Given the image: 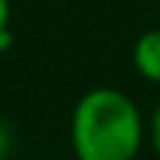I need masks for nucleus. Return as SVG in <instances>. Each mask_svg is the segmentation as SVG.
I'll return each mask as SVG.
<instances>
[{"instance_id":"obj_1","label":"nucleus","mask_w":160,"mask_h":160,"mask_svg":"<svg viewBox=\"0 0 160 160\" xmlns=\"http://www.w3.org/2000/svg\"><path fill=\"white\" fill-rule=\"evenodd\" d=\"M70 143L79 160H135L143 143L138 104L115 87L87 90L70 115Z\"/></svg>"},{"instance_id":"obj_2","label":"nucleus","mask_w":160,"mask_h":160,"mask_svg":"<svg viewBox=\"0 0 160 160\" xmlns=\"http://www.w3.org/2000/svg\"><path fill=\"white\" fill-rule=\"evenodd\" d=\"M132 65L138 76H143L152 84H160V28H152L138 37L132 48Z\"/></svg>"},{"instance_id":"obj_3","label":"nucleus","mask_w":160,"mask_h":160,"mask_svg":"<svg viewBox=\"0 0 160 160\" xmlns=\"http://www.w3.org/2000/svg\"><path fill=\"white\" fill-rule=\"evenodd\" d=\"M149 138H152V146H155V152H158V158H160V104L155 107L152 121H149Z\"/></svg>"},{"instance_id":"obj_4","label":"nucleus","mask_w":160,"mask_h":160,"mask_svg":"<svg viewBox=\"0 0 160 160\" xmlns=\"http://www.w3.org/2000/svg\"><path fill=\"white\" fill-rule=\"evenodd\" d=\"M8 17H11V6L8 0H0V31L8 28Z\"/></svg>"},{"instance_id":"obj_5","label":"nucleus","mask_w":160,"mask_h":160,"mask_svg":"<svg viewBox=\"0 0 160 160\" xmlns=\"http://www.w3.org/2000/svg\"><path fill=\"white\" fill-rule=\"evenodd\" d=\"M6 152H8V129L0 121V158H6Z\"/></svg>"},{"instance_id":"obj_6","label":"nucleus","mask_w":160,"mask_h":160,"mask_svg":"<svg viewBox=\"0 0 160 160\" xmlns=\"http://www.w3.org/2000/svg\"><path fill=\"white\" fill-rule=\"evenodd\" d=\"M73 160H79V158H73Z\"/></svg>"},{"instance_id":"obj_7","label":"nucleus","mask_w":160,"mask_h":160,"mask_svg":"<svg viewBox=\"0 0 160 160\" xmlns=\"http://www.w3.org/2000/svg\"><path fill=\"white\" fill-rule=\"evenodd\" d=\"M0 160H6V158H0Z\"/></svg>"}]
</instances>
